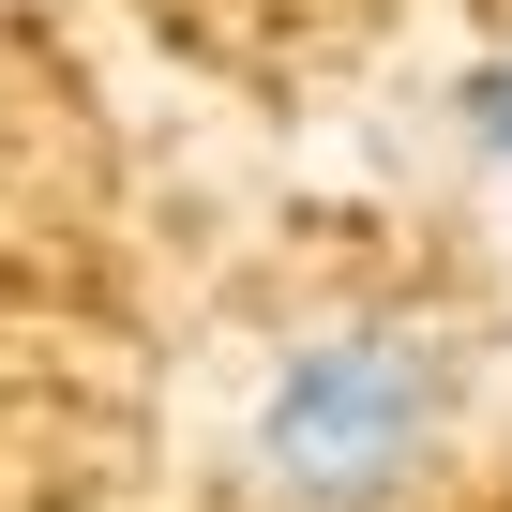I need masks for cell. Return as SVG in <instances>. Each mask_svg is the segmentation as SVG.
<instances>
[{
	"mask_svg": "<svg viewBox=\"0 0 512 512\" xmlns=\"http://www.w3.org/2000/svg\"><path fill=\"white\" fill-rule=\"evenodd\" d=\"M467 407V362L407 317H347V332H302L256 392V482L287 512H392L437 437Z\"/></svg>",
	"mask_w": 512,
	"mask_h": 512,
	"instance_id": "6da1fadb",
	"label": "cell"
},
{
	"mask_svg": "<svg viewBox=\"0 0 512 512\" xmlns=\"http://www.w3.org/2000/svg\"><path fill=\"white\" fill-rule=\"evenodd\" d=\"M452 121H467L482 151H512V61H467V76H452Z\"/></svg>",
	"mask_w": 512,
	"mask_h": 512,
	"instance_id": "7a4b0ae2",
	"label": "cell"
}]
</instances>
